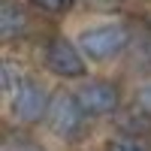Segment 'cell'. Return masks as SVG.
Listing matches in <instances>:
<instances>
[{
  "instance_id": "6da1fadb",
  "label": "cell",
  "mask_w": 151,
  "mask_h": 151,
  "mask_svg": "<svg viewBox=\"0 0 151 151\" xmlns=\"http://www.w3.org/2000/svg\"><path fill=\"white\" fill-rule=\"evenodd\" d=\"M79 48L85 52L88 60H97V64H106V60L118 58L130 42V30L124 21H100L91 24L79 33Z\"/></svg>"
},
{
  "instance_id": "7a4b0ae2",
  "label": "cell",
  "mask_w": 151,
  "mask_h": 151,
  "mask_svg": "<svg viewBox=\"0 0 151 151\" xmlns=\"http://www.w3.org/2000/svg\"><path fill=\"white\" fill-rule=\"evenodd\" d=\"M85 115L88 112H85V106L79 103L76 94L58 91V94H52V103H48V112H45V124L58 139L73 142L85 130Z\"/></svg>"
},
{
  "instance_id": "3957f363",
  "label": "cell",
  "mask_w": 151,
  "mask_h": 151,
  "mask_svg": "<svg viewBox=\"0 0 151 151\" xmlns=\"http://www.w3.org/2000/svg\"><path fill=\"white\" fill-rule=\"evenodd\" d=\"M42 60H45V70L58 79H85V73H88L85 52L79 48V42L67 40V36H52L45 42Z\"/></svg>"
},
{
  "instance_id": "277c9868",
  "label": "cell",
  "mask_w": 151,
  "mask_h": 151,
  "mask_svg": "<svg viewBox=\"0 0 151 151\" xmlns=\"http://www.w3.org/2000/svg\"><path fill=\"white\" fill-rule=\"evenodd\" d=\"M48 103H52V97L45 94V88L40 82H33V79H24L15 91L9 94V115H12L15 124L30 127V124L45 121Z\"/></svg>"
},
{
  "instance_id": "5b68a950",
  "label": "cell",
  "mask_w": 151,
  "mask_h": 151,
  "mask_svg": "<svg viewBox=\"0 0 151 151\" xmlns=\"http://www.w3.org/2000/svg\"><path fill=\"white\" fill-rule=\"evenodd\" d=\"M76 97L85 106V112L94 118H106L112 112H118L121 106V88L109 79H85L76 91Z\"/></svg>"
},
{
  "instance_id": "8992f818",
  "label": "cell",
  "mask_w": 151,
  "mask_h": 151,
  "mask_svg": "<svg viewBox=\"0 0 151 151\" xmlns=\"http://www.w3.org/2000/svg\"><path fill=\"white\" fill-rule=\"evenodd\" d=\"M27 27H30V18L24 12V6L3 3V9H0V36H3V42H15L18 36L27 33Z\"/></svg>"
},
{
  "instance_id": "52a82bcc",
  "label": "cell",
  "mask_w": 151,
  "mask_h": 151,
  "mask_svg": "<svg viewBox=\"0 0 151 151\" xmlns=\"http://www.w3.org/2000/svg\"><path fill=\"white\" fill-rule=\"evenodd\" d=\"M0 70H3V94H6V97H9L12 91H15V88H18L24 79H27L24 73L18 76V67L12 64V60H3V67H0Z\"/></svg>"
},
{
  "instance_id": "ba28073f",
  "label": "cell",
  "mask_w": 151,
  "mask_h": 151,
  "mask_svg": "<svg viewBox=\"0 0 151 151\" xmlns=\"http://www.w3.org/2000/svg\"><path fill=\"white\" fill-rule=\"evenodd\" d=\"M30 3L36 6V9H42V12H48V15H60V12H67L76 0H30Z\"/></svg>"
},
{
  "instance_id": "9c48e42d",
  "label": "cell",
  "mask_w": 151,
  "mask_h": 151,
  "mask_svg": "<svg viewBox=\"0 0 151 151\" xmlns=\"http://www.w3.org/2000/svg\"><path fill=\"white\" fill-rule=\"evenodd\" d=\"M106 151H145L136 139H127V136H115V139H109Z\"/></svg>"
},
{
  "instance_id": "30bf717a",
  "label": "cell",
  "mask_w": 151,
  "mask_h": 151,
  "mask_svg": "<svg viewBox=\"0 0 151 151\" xmlns=\"http://www.w3.org/2000/svg\"><path fill=\"white\" fill-rule=\"evenodd\" d=\"M139 109L145 112V115H151V82H145L139 88Z\"/></svg>"
}]
</instances>
